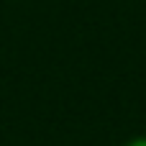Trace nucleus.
Instances as JSON below:
<instances>
[{
  "instance_id": "obj_1",
  "label": "nucleus",
  "mask_w": 146,
  "mask_h": 146,
  "mask_svg": "<svg viewBox=\"0 0 146 146\" xmlns=\"http://www.w3.org/2000/svg\"><path fill=\"white\" fill-rule=\"evenodd\" d=\"M126 146H146V139H136V141H131V144H126Z\"/></svg>"
}]
</instances>
